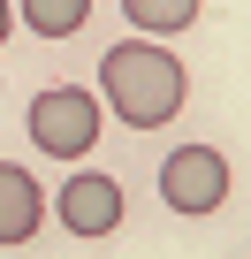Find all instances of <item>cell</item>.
<instances>
[{
    "label": "cell",
    "mask_w": 251,
    "mask_h": 259,
    "mask_svg": "<svg viewBox=\"0 0 251 259\" xmlns=\"http://www.w3.org/2000/svg\"><path fill=\"white\" fill-rule=\"evenodd\" d=\"M99 92L114 99V122H130V130H160V122H175L190 76H183V61L160 54V46H107V61H99Z\"/></svg>",
    "instance_id": "cell-1"
},
{
    "label": "cell",
    "mask_w": 251,
    "mask_h": 259,
    "mask_svg": "<svg viewBox=\"0 0 251 259\" xmlns=\"http://www.w3.org/2000/svg\"><path fill=\"white\" fill-rule=\"evenodd\" d=\"M31 138H38V153H54V160H84L91 145H99V99L91 92H38L31 99Z\"/></svg>",
    "instance_id": "cell-2"
},
{
    "label": "cell",
    "mask_w": 251,
    "mask_h": 259,
    "mask_svg": "<svg viewBox=\"0 0 251 259\" xmlns=\"http://www.w3.org/2000/svg\"><path fill=\"white\" fill-rule=\"evenodd\" d=\"M160 198H168V213H213L228 198V160L213 145H175L160 160Z\"/></svg>",
    "instance_id": "cell-3"
},
{
    "label": "cell",
    "mask_w": 251,
    "mask_h": 259,
    "mask_svg": "<svg viewBox=\"0 0 251 259\" xmlns=\"http://www.w3.org/2000/svg\"><path fill=\"white\" fill-rule=\"evenodd\" d=\"M54 213H61L69 236H114V221H122V183H114V176H69L61 198H54Z\"/></svg>",
    "instance_id": "cell-4"
},
{
    "label": "cell",
    "mask_w": 251,
    "mask_h": 259,
    "mask_svg": "<svg viewBox=\"0 0 251 259\" xmlns=\"http://www.w3.org/2000/svg\"><path fill=\"white\" fill-rule=\"evenodd\" d=\"M38 221H46V191H38L23 168L0 160V244H31Z\"/></svg>",
    "instance_id": "cell-5"
},
{
    "label": "cell",
    "mask_w": 251,
    "mask_h": 259,
    "mask_svg": "<svg viewBox=\"0 0 251 259\" xmlns=\"http://www.w3.org/2000/svg\"><path fill=\"white\" fill-rule=\"evenodd\" d=\"M84 16H91V0H23V23L38 38H76Z\"/></svg>",
    "instance_id": "cell-6"
},
{
    "label": "cell",
    "mask_w": 251,
    "mask_h": 259,
    "mask_svg": "<svg viewBox=\"0 0 251 259\" xmlns=\"http://www.w3.org/2000/svg\"><path fill=\"white\" fill-rule=\"evenodd\" d=\"M122 8H130L137 31H183V23H198V0H122Z\"/></svg>",
    "instance_id": "cell-7"
},
{
    "label": "cell",
    "mask_w": 251,
    "mask_h": 259,
    "mask_svg": "<svg viewBox=\"0 0 251 259\" xmlns=\"http://www.w3.org/2000/svg\"><path fill=\"white\" fill-rule=\"evenodd\" d=\"M8 23H16V16H8V0H0V38H8Z\"/></svg>",
    "instance_id": "cell-8"
}]
</instances>
